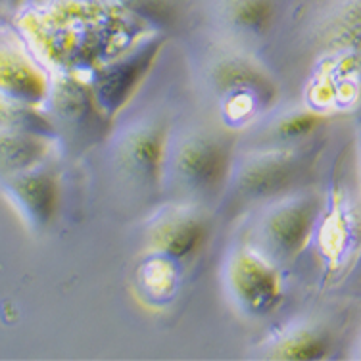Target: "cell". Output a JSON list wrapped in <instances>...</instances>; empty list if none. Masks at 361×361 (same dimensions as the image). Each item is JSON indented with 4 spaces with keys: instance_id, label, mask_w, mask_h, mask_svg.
Listing matches in <instances>:
<instances>
[{
    "instance_id": "1",
    "label": "cell",
    "mask_w": 361,
    "mask_h": 361,
    "mask_svg": "<svg viewBox=\"0 0 361 361\" xmlns=\"http://www.w3.org/2000/svg\"><path fill=\"white\" fill-rule=\"evenodd\" d=\"M180 188L190 195H208L229 171V148L214 133H183L164 148V166Z\"/></svg>"
},
{
    "instance_id": "2",
    "label": "cell",
    "mask_w": 361,
    "mask_h": 361,
    "mask_svg": "<svg viewBox=\"0 0 361 361\" xmlns=\"http://www.w3.org/2000/svg\"><path fill=\"white\" fill-rule=\"evenodd\" d=\"M166 133L154 121H140L119 133L114 148L118 173L137 187L154 185L164 169Z\"/></svg>"
},
{
    "instance_id": "3",
    "label": "cell",
    "mask_w": 361,
    "mask_h": 361,
    "mask_svg": "<svg viewBox=\"0 0 361 361\" xmlns=\"http://www.w3.org/2000/svg\"><path fill=\"white\" fill-rule=\"evenodd\" d=\"M227 290L248 315H265L279 304L277 275L267 262L248 250L236 252L225 267Z\"/></svg>"
},
{
    "instance_id": "4",
    "label": "cell",
    "mask_w": 361,
    "mask_h": 361,
    "mask_svg": "<svg viewBox=\"0 0 361 361\" xmlns=\"http://www.w3.org/2000/svg\"><path fill=\"white\" fill-rule=\"evenodd\" d=\"M315 196H292L265 212L259 235L265 248L277 257H292L304 246L317 219Z\"/></svg>"
},
{
    "instance_id": "5",
    "label": "cell",
    "mask_w": 361,
    "mask_h": 361,
    "mask_svg": "<svg viewBox=\"0 0 361 361\" xmlns=\"http://www.w3.org/2000/svg\"><path fill=\"white\" fill-rule=\"evenodd\" d=\"M2 179L4 196L14 206L21 219L35 229L47 227L58 200L54 177L35 166L20 173L6 175Z\"/></svg>"
},
{
    "instance_id": "6",
    "label": "cell",
    "mask_w": 361,
    "mask_h": 361,
    "mask_svg": "<svg viewBox=\"0 0 361 361\" xmlns=\"http://www.w3.org/2000/svg\"><path fill=\"white\" fill-rule=\"evenodd\" d=\"M298 161L286 152L256 154L238 166L235 187L244 198H267L290 187Z\"/></svg>"
},
{
    "instance_id": "7",
    "label": "cell",
    "mask_w": 361,
    "mask_h": 361,
    "mask_svg": "<svg viewBox=\"0 0 361 361\" xmlns=\"http://www.w3.org/2000/svg\"><path fill=\"white\" fill-rule=\"evenodd\" d=\"M44 92V77L27 56L12 44H0V102L27 108L39 104Z\"/></svg>"
},
{
    "instance_id": "8",
    "label": "cell",
    "mask_w": 361,
    "mask_h": 361,
    "mask_svg": "<svg viewBox=\"0 0 361 361\" xmlns=\"http://www.w3.org/2000/svg\"><path fill=\"white\" fill-rule=\"evenodd\" d=\"M223 27L238 37H262L283 10V0H206Z\"/></svg>"
},
{
    "instance_id": "9",
    "label": "cell",
    "mask_w": 361,
    "mask_h": 361,
    "mask_svg": "<svg viewBox=\"0 0 361 361\" xmlns=\"http://www.w3.org/2000/svg\"><path fill=\"white\" fill-rule=\"evenodd\" d=\"M148 236L152 248L160 256L185 259L202 244L204 223L188 209H173L152 223Z\"/></svg>"
},
{
    "instance_id": "10",
    "label": "cell",
    "mask_w": 361,
    "mask_h": 361,
    "mask_svg": "<svg viewBox=\"0 0 361 361\" xmlns=\"http://www.w3.org/2000/svg\"><path fill=\"white\" fill-rule=\"evenodd\" d=\"M47 148L31 133L16 127L0 129V177L39 166Z\"/></svg>"
},
{
    "instance_id": "11",
    "label": "cell",
    "mask_w": 361,
    "mask_h": 361,
    "mask_svg": "<svg viewBox=\"0 0 361 361\" xmlns=\"http://www.w3.org/2000/svg\"><path fill=\"white\" fill-rule=\"evenodd\" d=\"M114 4L146 23L171 27L183 14L185 0H114Z\"/></svg>"
},
{
    "instance_id": "12",
    "label": "cell",
    "mask_w": 361,
    "mask_h": 361,
    "mask_svg": "<svg viewBox=\"0 0 361 361\" xmlns=\"http://www.w3.org/2000/svg\"><path fill=\"white\" fill-rule=\"evenodd\" d=\"M275 350L277 354H273V357L281 360H319L326 352V341L317 331L302 329L286 334V338L279 342Z\"/></svg>"
},
{
    "instance_id": "13",
    "label": "cell",
    "mask_w": 361,
    "mask_h": 361,
    "mask_svg": "<svg viewBox=\"0 0 361 361\" xmlns=\"http://www.w3.org/2000/svg\"><path fill=\"white\" fill-rule=\"evenodd\" d=\"M16 2H20V0H0V8H8V6H14Z\"/></svg>"
}]
</instances>
